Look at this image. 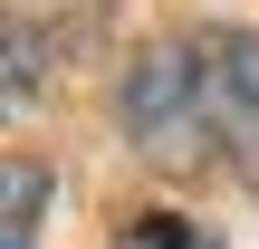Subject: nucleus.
Segmentation results:
<instances>
[{
	"mask_svg": "<svg viewBox=\"0 0 259 249\" xmlns=\"http://www.w3.org/2000/svg\"><path fill=\"white\" fill-rule=\"evenodd\" d=\"M115 115L154 173H202L211 163V58H202V38H154L125 67Z\"/></svg>",
	"mask_w": 259,
	"mask_h": 249,
	"instance_id": "1",
	"label": "nucleus"
},
{
	"mask_svg": "<svg viewBox=\"0 0 259 249\" xmlns=\"http://www.w3.org/2000/svg\"><path fill=\"white\" fill-rule=\"evenodd\" d=\"M211 58V154L259 192V38H202Z\"/></svg>",
	"mask_w": 259,
	"mask_h": 249,
	"instance_id": "2",
	"label": "nucleus"
},
{
	"mask_svg": "<svg viewBox=\"0 0 259 249\" xmlns=\"http://www.w3.org/2000/svg\"><path fill=\"white\" fill-rule=\"evenodd\" d=\"M38 221H48V163L0 154V249H29Z\"/></svg>",
	"mask_w": 259,
	"mask_h": 249,
	"instance_id": "3",
	"label": "nucleus"
},
{
	"mask_svg": "<svg viewBox=\"0 0 259 249\" xmlns=\"http://www.w3.org/2000/svg\"><path fill=\"white\" fill-rule=\"evenodd\" d=\"M38 77H48V29L0 19V115H19V106L38 96Z\"/></svg>",
	"mask_w": 259,
	"mask_h": 249,
	"instance_id": "4",
	"label": "nucleus"
},
{
	"mask_svg": "<svg viewBox=\"0 0 259 249\" xmlns=\"http://www.w3.org/2000/svg\"><path fill=\"white\" fill-rule=\"evenodd\" d=\"M115 249H211V240H202L192 221H173V211H154V221H135V230H125Z\"/></svg>",
	"mask_w": 259,
	"mask_h": 249,
	"instance_id": "5",
	"label": "nucleus"
}]
</instances>
